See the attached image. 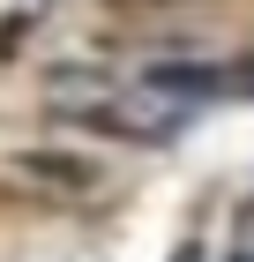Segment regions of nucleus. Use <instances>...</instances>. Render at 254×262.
<instances>
[{
  "label": "nucleus",
  "instance_id": "7ed1b4c3",
  "mask_svg": "<svg viewBox=\"0 0 254 262\" xmlns=\"http://www.w3.org/2000/svg\"><path fill=\"white\" fill-rule=\"evenodd\" d=\"M239 98H254V60H239Z\"/></svg>",
  "mask_w": 254,
  "mask_h": 262
},
{
  "label": "nucleus",
  "instance_id": "f257e3e1",
  "mask_svg": "<svg viewBox=\"0 0 254 262\" xmlns=\"http://www.w3.org/2000/svg\"><path fill=\"white\" fill-rule=\"evenodd\" d=\"M67 98H60V113L82 127V135L98 142H172L187 135V105L157 98V90H142V82H112V75H53Z\"/></svg>",
  "mask_w": 254,
  "mask_h": 262
},
{
  "label": "nucleus",
  "instance_id": "f03ea898",
  "mask_svg": "<svg viewBox=\"0 0 254 262\" xmlns=\"http://www.w3.org/2000/svg\"><path fill=\"white\" fill-rule=\"evenodd\" d=\"M15 172L30 187H53V195H75V202L112 187V165L98 150H15Z\"/></svg>",
  "mask_w": 254,
  "mask_h": 262
}]
</instances>
